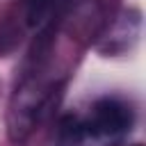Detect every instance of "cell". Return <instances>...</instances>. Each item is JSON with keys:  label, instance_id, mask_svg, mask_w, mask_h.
I'll return each mask as SVG.
<instances>
[{"label": "cell", "instance_id": "obj_1", "mask_svg": "<svg viewBox=\"0 0 146 146\" xmlns=\"http://www.w3.org/2000/svg\"><path fill=\"white\" fill-rule=\"evenodd\" d=\"M87 119L105 135L114 139H123V135L132 125V110L119 98H100L91 105Z\"/></svg>", "mask_w": 146, "mask_h": 146}, {"label": "cell", "instance_id": "obj_2", "mask_svg": "<svg viewBox=\"0 0 146 146\" xmlns=\"http://www.w3.org/2000/svg\"><path fill=\"white\" fill-rule=\"evenodd\" d=\"M121 139H114L100 132L87 116H68L59 128L57 146H119Z\"/></svg>", "mask_w": 146, "mask_h": 146}, {"label": "cell", "instance_id": "obj_3", "mask_svg": "<svg viewBox=\"0 0 146 146\" xmlns=\"http://www.w3.org/2000/svg\"><path fill=\"white\" fill-rule=\"evenodd\" d=\"M48 7H50V0H27V18H30V23L34 25V23L43 21Z\"/></svg>", "mask_w": 146, "mask_h": 146}, {"label": "cell", "instance_id": "obj_4", "mask_svg": "<svg viewBox=\"0 0 146 146\" xmlns=\"http://www.w3.org/2000/svg\"><path fill=\"white\" fill-rule=\"evenodd\" d=\"M135 146H141V144H135Z\"/></svg>", "mask_w": 146, "mask_h": 146}]
</instances>
